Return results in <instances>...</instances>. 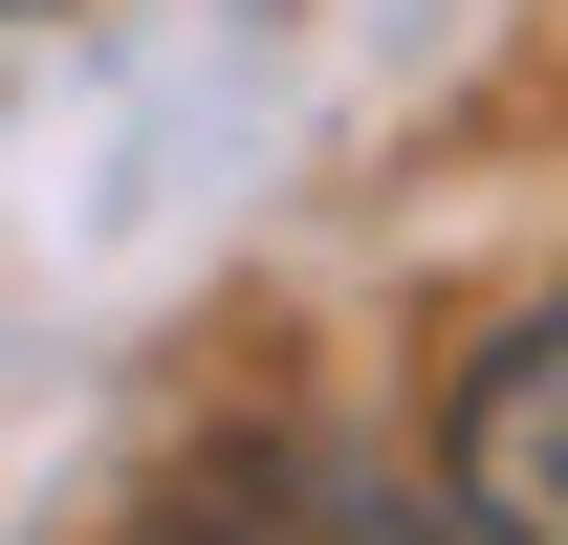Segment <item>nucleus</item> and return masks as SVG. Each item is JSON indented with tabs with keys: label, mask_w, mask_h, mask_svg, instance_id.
Returning a JSON list of instances; mask_svg holds the SVG:
<instances>
[{
	"label": "nucleus",
	"mask_w": 568,
	"mask_h": 545,
	"mask_svg": "<svg viewBox=\"0 0 568 545\" xmlns=\"http://www.w3.org/2000/svg\"><path fill=\"white\" fill-rule=\"evenodd\" d=\"M153 545H481V524H459V480L416 502L372 436L306 414V436H241L219 480H175V524H153Z\"/></svg>",
	"instance_id": "f257e3e1"
},
{
	"label": "nucleus",
	"mask_w": 568,
	"mask_h": 545,
	"mask_svg": "<svg viewBox=\"0 0 568 545\" xmlns=\"http://www.w3.org/2000/svg\"><path fill=\"white\" fill-rule=\"evenodd\" d=\"M437 480H459V524H481V545H568V284L481 349V371H459Z\"/></svg>",
	"instance_id": "f03ea898"
}]
</instances>
